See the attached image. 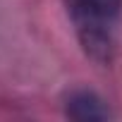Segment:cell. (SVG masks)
Instances as JSON below:
<instances>
[{
  "label": "cell",
  "mask_w": 122,
  "mask_h": 122,
  "mask_svg": "<svg viewBox=\"0 0 122 122\" xmlns=\"http://www.w3.org/2000/svg\"><path fill=\"white\" fill-rule=\"evenodd\" d=\"M84 53L101 65L115 55V31L122 17V0H62Z\"/></svg>",
  "instance_id": "obj_1"
},
{
  "label": "cell",
  "mask_w": 122,
  "mask_h": 122,
  "mask_svg": "<svg viewBox=\"0 0 122 122\" xmlns=\"http://www.w3.org/2000/svg\"><path fill=\"white\" fill-rule=\"evenodd\" d=\"M62 112L72 120H79V122H103V120L112 117L110 105L93 89H86V86H74V89L65 91Z\"/></svg>",
  "instance_id": "obj_2"
}]
</instances>
